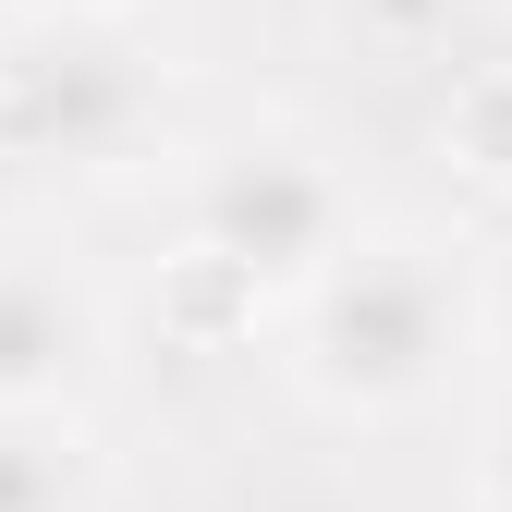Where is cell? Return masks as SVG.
Here are the masks:
<instances>
[{
  "mask_svg": "<svg viewBox=\"0 0 512 512\" xmlns=\"http://www.w3.org/2000/svg\"><path fill=\"white\" fill-rule=\"evenodd\" d=\"M464 354V281L427 244H354L330 281L293 305V366L342 415H403L427 403Z\"/></svg>",
  "mask_w": 512,
  "mask_h": 512,
  "instance_id": "obj_1",
  "label": "cell"
},
{
  "mask_svg": "<svg viewBox=\"0 0 512 512\" xmlns=\"http://www.w3.org/2000/svg\"><path fill=\"white\" fill-rule=\"evenodd\" d=\"M196 244L220 256L232 281H293V293H317L354 256L342 244V183L317 171L305 147H232V159H208Z\"/></svg>",
  "mask_w": 512,
  "mask_h": 512,
  "instance_id": "obj_2",
  "label": "cell"
},
{
  "mask_svg": "<svg viewBox=\"0 0 512 512\" xmlns=\"http://www.w3.org/2000/svg\"><path fill=\"white\" fill-rule=\"evenodd\" d=\"M135 122H147V74H135V49L98 37L86 13L25 25L0 49V135L25 159H122Z\"/></svg>",
  "mask_w": 512,
  "mask_h": 512,
  "instance_id": "obj_3",
  "label": "cell"
},
{
  "mask_svg": "<svg viewBox=\"0 0 512 512\" xmlns=\"http://www.w3.org/2000/svg\"><path fill=\"white\" fill-rule=\"evenodd\" d=\"M98 366V305L49 256H0V415H49Z\"/></svg>",
  "mask_w": 512,
  "mask_h": 512,
  "instance_id": "obj_4",
  "label": "cell"
},
{
  "mask_svg": "<svg viewBox=\"0 0 512 512\" xmlns=\"http://www.w3.org/2000/svg\"><path fill=\"white\" fill-rule=\"evenodd\" d=\"M86 464H74V439H49L37 415H0V512H74Z\"/></svg>",
  "mask_w": 512,
  "mask_h": 512,
  "instance_id": "obj_5",
  "label": "cell"
},
{
  "mask_svg": "<svg viewBox=\"0 0 512 512\" xmlns=\"http://www.w3.org/2000/svg\"><path fill=\"white\" fill-rule=\"evenodd\" d=\"M488 488L512 500V403H500V427H488Z\"/></svg>",
  "mask_w": 512,
  "mask_h": 512,
  "instance_id": "obj_6",
  "label": "cell"
},
{
  "mask_svg": "<svg viewBox=\"0 0 512 512\" xmlns=\"http://www.w3.org/2000/svg\"><path fill=\"white\" fill-rule=\"evenodd\" d=\"M61 13H110V0H61Z\"/></svg>",
  "mask_w": 512,
  "mask_h": 512,
  "instance_id": "obj_7",
  "label": "cell"
}]
</instances>
